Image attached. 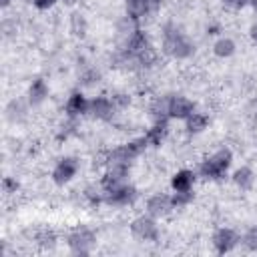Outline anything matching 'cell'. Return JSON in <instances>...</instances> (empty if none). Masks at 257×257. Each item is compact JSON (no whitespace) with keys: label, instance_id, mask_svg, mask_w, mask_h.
<instances>
[{"label":"cell","instance_id":"4316f807","mask_svg":"<svg viewBox=\"0 0 257 257\" xmlns=\"http://www.w3.org/2000/svg\"><path fill=\"white\" fill-rule=\"evenodd\" d=\"M253 6H255V10H257V0H253Z\"/></svg>","mask_w":257,"mask_h":257},{"label":"cell","instance_id":"4fadbf2b","mask_svg":"<svg viewBox=\"0 0 257 257\" xmlns=\"http://www.w3.org/2000/svg\"><path fill=\"white\" fill-rule=\"evenodd\" d=\"M193 185V173L191 171H179L173 177V189L175 191H189Z\"/></svg>","mask_w":257,"mask_h":257},{"label":"cell","instance_id":"484cf974","mask_svg":"<svg viewBox=\"0 0 257 257\" xmlns=\"http://www.w3.org/2000/svg\"><path fill=\"white\" fill-rule=\"evenodd\" d=\"M253 38L257 40V26H253Z\"/></svg>","mask_w":257,"mask_h":257},{"label":"cell","instance_id":"83f0119b","mask_svg":"<svg viewBox=\"0 0 257 257\" xmlns=\"http://www.w3.org/2000/svg\"><path fill=\"white\" fill-rule=\"evenodd\" d=\"M8 2H10V0H2V4H8Z\"/></svg>","mask_w":257,"mask_h":257},{"label":"cell","instance_id":"d6986e66","mask_svg":"<svg viewBox=\"0 0 257 257\" xmlns=\"http://www.w3.org/2000/svg\"><path fill=\"white\" fill-rule=\"evenodd\" d=\"M233 50H235V44L229 38H223L215 44V54L217 56H229V54H233Z\"/></svg>","mask_w":257,"mask_h":257},{"label":"cell","instance_id":"ba28073f","mask_svg":"<svg viewBox=\"0 0 257 257\" xmlns=\"http://www.w3.org/2000/svg\"><path fill=\"white\" fill-rule=\"evenodd\" d=\"M213 243H215V247H217L219 253H227V251H231V249L235 247V243H237V235H235L231 229H221V231L215 233Z\"/></svg>","mask_w":257,"mask_h":257},{"label":"cell","instance_id":"5b68a950","mask_svg":"<svg viewBox=\"0 0 257 257\" xmlns=\"http://www.w3.org/2000/svg\"><path fill=\"white\" fill-rule=\"evenodd\" d=\"M131 229H133V235L139 237V239H145V241H155L157 239V225L147 217H139L137 221H133Z\"/></svg>","mask_w":257,"mask_h":257},{"label":"cell","instance_id":"9c48e42d","mask_svg":"<svg viewBox=\"0 0 257 257\" xmlns=\"http://www.w3.org/2000/svg\"><path fill=\"white\" fill-rule=\"evenodd\" d=\"M108 203H116V205H124L128 201L135 199V189L133 187H124V185H118L114 189L108 191Z\"/></svg>","mask_w":257,"mask_h":257},{"label":"cell","instance_id":"f1b7e54d","mask_svg":"<svg viewBox=\"0 0 257 257\" xmlns=\"http://www.w3.org/2000/svg\"><path fill=\"white\" fill-rule=\"evenodd\" d=\"M66 2H74V0H66Z\"/></svg>","mask_w":257,"mask_h":257},{"label":"cell","instance_id":"2e32d148","mask_svg":"<svg viewBox=\"0 0 257 257\" xmlns=\"http://www.w3.org/2000/svg\"><path fill=\"white\" fill-rule=\"evenodd\" d=\"M165 131H167V122L161 118V122H157V124L147 133V141H149L151 145H159L161 139L165 137Z\"/></svg>","mask_w":257,"mask_h":257},{"label":"cell","instance_id":"30bf717a","mask_svg":"<svg viewBox=\"0 0 257 257\" xmlns=\"http://www.w3.org/2000/svg\"><path fill=\"white\" fill-rule=\"evenodd\" d=\"M90 112L96 116V118H110L112 116V104L108 98L104 96H98L90 102Z\"/></svg>","mask_w":257,"mask_h":257},{"label":"cell","instance_id":"44dd1931","mask_svg":"<svg viewBox=\"0 0 257 257\" xmlns=\"http://www.w3.org/2000/svg\"><path fill=\"white\" fill-rule=\"evenodd\" d=\"M191 197H193V193H189V191H177V197L173 199V203L175 205H185Z\"/></svg>","mask_w":257,"mask_h":257},{"label":"cell","instance_id":"7c38bea8","mask_svg":"<svg viewBox=\"0 0 257 257\" xmlns=\"http://www.w3.org/2000/svg\"><path fill=\"white\" fill-rule=\"evenodd\" d=\"M126 10L133 18H139L145 12H151L153 6H151V0H126Z\"/></svg>","mask_w":257,"mask_h":257},{"label":"cell","instance_id":"7a4b0ae2","mask_svg":"<svg viewBox=\"0 0 257 257\" xmlns=\"http://www.w3.org/2000/svg\"><path fill=\"white\" fill-rule=\"evenodd\" d=\"M229 163H231V153H229V151H219L217 155H213L209 161H205V163H203L201 173H203L205 177L219 179V177L227 171Z\"/></svg>","mask_w":257,"mask_h":257},{"label":"cell","instance_id":"7402d4cb","mask_svg":"<svg viewBox=\"0 0 257 257\" xmlns=\"http://www.w3.org/2000/svg\"><path fill=\"white\" fill-rule=\"evenodd\" d=\"M38 241H40V245H52L54 243V235L50 233V231H42L40 235H38Z\"/></svg>","mask_w":257,"mask_h":257},{"label":"cell","instance_id":"3957f363","mask_svg":"<svg viewBox=\"0 0 257 257\" xmlns=\"http://www.w3.org/2000/svg\"><path fill=\"white\" fill-rule=\"evenodd\" d=\"M147 143H149V141H147V137H145V139L133 141V143H128V145H124V147L114 149V151L110 153V163H112V165H128V161L135 159V157L145 149Z\"/></svg>","mask_w":257,"mask_h":257},{"label":"cell","instance_id":"5bb4252c","mask_svg":"<svg viewBox=\"0 0 257 257\" xmlns=\"http://www.w3.org/2000/svg\"><path fill=\"white\" fill-rule=\"evenodd\" d=\"M84 110H86V100H84V96H82L80 92L72 94L70 100L66 102V112L74 116V114H80V112H84Z\"/></svg>","mask_w":257,"mask_h":257},{"label":"cell","instance_id":"277c9868","mask_svg":"<svg viewBox=\"0 0 257 257\" xmlns=\"http://www.w3.org/2000/svg\"><path fill=\"white\" fill-rule=\"evenodd\" d=\"M68 243H70V247H72L74 253L86 255V253L90 251L92 243H94V235H92V231H88V229H78V231H74V233L70 235Z\"/></svg>","mask_w":257,"mask_h":257},{"label":"cell","instance_id":"ac0fdd59","mask_svg":"<svg viewBox=\"0 0 257 257\" xmlns=\"http://www.w3.org/2000/svg\"><path fill=\"white\" fill-rule=\"evenodd\" d=\"M235 181H237V185H241V189H247L253 183V173L247 167H243V169H239L235 173Z\"/></svg>","mask_w":257,"mask_h":257},{"label":"cell","instance_id":"9a60e30c","mask_svg":"<svg viewBox=\"0 0 257 257\" xmlns=\"http://www.w3.org/2000/svg\"><path fill=\"white\" fill-rule=\"evenodd\" d=\"M44 96H46V84H44V80L36 78V80L32 82V86H30V100H32L34 104H38V102L44 100Z\"/></svg>","mask_w":257,"mask_h":257},{"label":"cell","instance_id":"8992f818","mask_svg":"<svg viewBox=\"0 0 257 257\" xmlns=\"http://www.w3.org/2000/svg\"><path fill=\"white\" fill-rule=\"evenodd\" d=\"M169 114L177 118H187L189 114H193V102L183 96H173L169 98Z\"/></svg>","mask_w":257,"mask_h":257},{"label":"cell","instance_id":"ffe728a7","mask_svg":"<svg viewBox=\"0 0 257 257\" xmlns=\"http://www.w3.org/2000/svg\"><path fill=\"white\" fill-rule=\"evenodd\" d=\"M245 245H247L249 249H253V251L257 249V227H253V229L245 235Z\"/></svg>","mask_w":257,"mask_h":257},{"label":"cell","instance_id":"d4e9b609","mask_svg":"<svg viewBox=\"0 0 257 257\" xmlns=\"http://www.w3.org/2000/svg\"><path fill=\"white\" fill-rule=\"evenodd\" d=\"M223 2H225L227 6H233V8H241V6H243L247 0H223Z\"/></svg>","mask_w":257,"mask_h":257},{"label":"cell","instance_id":"e0dca14e","mask_svg":"<svg viewBox=\"0 0 257 257\" xmlns=\"http://www.w3.org/2000/svg\"><path fill=\"white\" fill-rule=\"evenodd\" d=\"M205 126H207V116H205V114L193 112V114L187 116V128H189L191 133H197V131H201V128H205Z\"/></svg>","mask_w":257,"mask_h":257},{"label":"cell","instance_id":"6da1fadb","mask_svg":"<svg viewBox=\"0 0 257 257\" xmlns=\"http://www.w3.org/2000/svg\"><path fill=\"white\" fill-rule=\"evenodd\" d=\"M165 48L169 54L177 56V58H185L193 52V44L187 40V36L173 24H169L165 28Z\"/></svg>","mask_w":257,"mask_h":257},{"label":"cell","instance_id":"8fae6325","mask_svg":"<svg viewBox=\"0 0 257 257\" xmlns=\"http://www.w3.org/2000/svg\"><path fill=\"white\" fill-rule=\"evenodd\" d=\"M147 207H149V213L151 215H165L169 211V207H171V199L165 197V195H155V197L149 199V205Z\"/></svg>","mask_w":257,"mask_h":257},{"label":"cell","instance_id":"cb8c5ba5","mask_svg":"<svg viewBox=\"0 0 257 257\" xmlns=\"http://www.w3.org/2000/svg\"><path fill=\"white\" fill-rule=\"evenodd\" d=\"M56 0H34V4L38 6V8H48V6H52Z\"/></svg>","mask_w":257,"mask_h":257},{"label":"cell","instance_id":"52a82bcc","mask_svg":"<svg viewBox=\"0 0 257 257\" xmlns=\"http://www.w3.org/2000/svg\"><path fill=\"white\" fill-rule=\"evenodd\" d=\"M76 169H78V163H76L74 159H62V161L56 165L52 177H54L56 183H66V181H70V179L74 177Z\"/></svg>","mask_w":257,"mask_h":257},{"label":"cell","instance_id":"603a6c76","mask_svg":"<svg viewBox=\"0 0 257 257\" xmlns=\"http://www.w3.org/2000/svg\"><path fill=\"white\" fill-rule=\"evenodd\" d=\"M4 189H6L8 193H10V191H16V183H14L12 179L6 177V179H4Z\"/></svg>","mask_w":257,"mask_h":257}]
</instances>
